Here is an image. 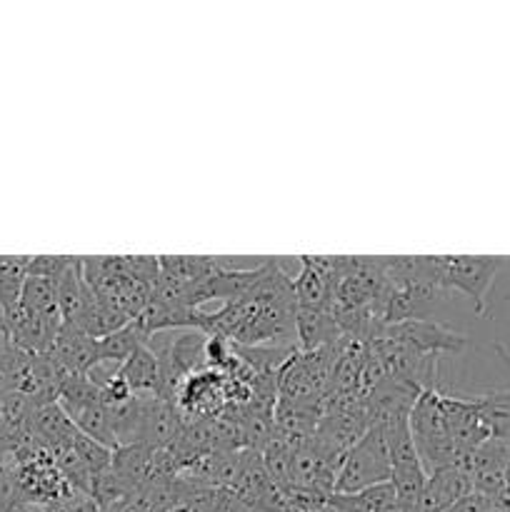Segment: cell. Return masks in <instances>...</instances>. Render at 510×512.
I'll list each match as a JSON object with an SVG mask.
<instances>
[{
    "mask_svg": "<svg viewBox=\"0 0 510 512\" xmlns=\"http://www.w3.org/2000/svg\"><path fill=\"white\" fill-rule=\"evenodd\" d=\"M8 345H13V333H10L8 315H5V310L0 308V350L8 348Z\"/></svg>",
    "mask_w": 510,
    "mask_h": 512,
    "instance_id": "30bf717a",
    "label": "cell"
},
{
    "mask_svg": "<svg viewBox=\"0 0 510 512\" xmlns=\"http://www.w3.org/2000/svg\"><path fill=\"white\" fill-rule=\"evenodd\" d=\"M390 480V453L385 425L373 423L363 438L343 455L335 475V495H358Z\"/></svg>",
    "mask_w": 510,
    "mask_h": 512,
    "instance_id": "7a4b0ae2",
    "label": "cell"
},
{
    "mask_svg": "<svg viewBox=\"0 0 510 512\" xmlns=\"http://www.w3.org/2000/svg\"><path fill=\"white\" fill-rule=\"evenodd\" d=\"M340 258L300 255V273L293 280L295 303L303 310H328Z\"/></svg>",
    "mask_w": 510,
    "mask_h": 512,
    "instance_id": "277c9868",
    "label": "cell"
},
{
    "mask_svg": "<svg viewBox=\"0 0 510 512\" xmlns=\"http://www.w3.org/2000/svg\"><path fill=\"white\" fill-rule=\"evenodd\" d=\"M20 305L33 310L35 315H43V318L63 323V318H60V308H58V290H55V280L40 278V275H28L23 283V293H20Z\"/></svg>",
    "mask_w": 510,
    "mask_h": 512,
    "instance_id": "ba28073f",
    "label": "cell"
},
{
    "mask_svg": "<svg viewBox=\"0 0 510 512\" xmlns=\"http://www.w3.org/2000/svg\"><path fill=\"white\" fill-rule=\"evenodd\" d=\"M30 255H0V308L10 313L20 305V293L28 278Z\"/></svg>",
    "mask_w": 510,
    "mask_h": 512,
    "instance_id": "9c48e42d",
    "label": "cell"
},
{
    "mask_svg": "<svg viewBox=\"0 0 510 512\" xmlns=\"http://www.w3.org/2000/svg\"><path fill=\"white\" fill-rule=\"evenodd\" d=\"M493 350H495V355H498V358L503 360L505 368L510 370V350L505 348V345H500V343H495V345H493Z\"/></svg>",
    "mask_w": 510,
    "mask_h": 512,
    "instance_id": "8fae6325",
    "label": "cell"
},
{
    "mask_svg": "<svg viewBox=\"0 0 510 512\" xmlns=\"http://www.w3.org/2000/svg\"><path fill=\"white\" fill-rule=\"evenodd\" d=\"M295 340H298L300 353H313V350L338 345L343 340V330L328 310L298 308V313H295Z\"/></svg>",
    "mask_w": 510,
    "mask_h": 512,
    "instance_id": "52a82bcc",
    "label": "cell"
},
{
    "mask_svg": "<svg viewBox=\"0 0 510 512\" xmlns=\"http://www.w3.org/2000/svg\"><path fill=\"white\" fill-rule=\"evenodd\" d=\"M508 260L503 255H430L433 283L440 290H460L470 298L475 313L485 315L493 280Z\"/></svg>",
    "mask_w": 510,
    "mask_h": 512,
    "instance_id": "6da1fadb",
    "label": "cell"
},
{
    "mask_svg": "<svg viewBox=\"0 0 510 512\" xmlns=\"http://www.w3.org/2000/svg\"><path fill=\"white\" fill-rule=\"evenodd\" d=\"M383 338L395 340V343L405 345L418 355H430V358H440L443 353H460L468 345V338L448 325L438 323V320H403V323L383 325L375 330Z\"/></svg>",
    "mask_w": 510,
    "mask_h": 512,
    "instance_id": "3957f363",
    "label": "cell"
},
{
    "mask_svg": "<svg viewBox=\"0 0 510 512\" xmlns=\"http://www.w3.org/2000/svg\"><path fill=\"white\" fill-rule=\"evenodd\" d=\"M50 355L58 360V365L68 375H90V370L98 365L95 338L85 335L83 330L70 328V325H63L58 330Z\"/></svg>",
    "mask_w": 510,
    "mask_h": 512,
    "instance_id": "5b68a950",
    "label": "cell"
},
{
    "mask_svg": "<svg viewBox=\"0 0 510 512\" xmlns=\"http://www.w3.org/2000/svg\"><path fill=\"white\" fill-rule=\"evenodd\" d=\"M503 495L510 500V460H508V468H505V488H503Z\"/></svg>",
    "mask_w": 510,
    "mask_h": 512,
    "instance_id": "7c38bea8",
    "label": "cell"
},
{
    "mask_svg": "<svg viewBox=\"0 0 510 512\" xmlns=\"http://www.w3.org/2000/svg\"><path fill=\"white\" fill-rule=\"evenodd\" d=\"M115 373L130 385L135 395H163L165 398L163 365H160L158 353L150 348V343L140 345L125 363L115 368Z\"/></svg>",
    "mask_w": 510,
    "mask_h": 512,
    "instance_id": "8992f818",
    "label": "cell"
}]
</instances>
